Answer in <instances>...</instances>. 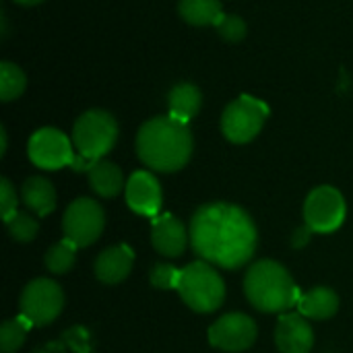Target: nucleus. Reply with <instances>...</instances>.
Instances as JSON below:
<instances>
[{
  "instance_id": "nucleus-1",
  "label": "nucleus",
  "mask_w": 353,
  "mask_h": 353,
  "mask_svg": "<svg viewBox=\"0 0 353 353\" xmlns=\"http://www.w3.org/2000/svg\"><path fill=\"white\" fill-rule=\"evenodd\" d=\"M190 246L207 263L223 269L244 267L256 252L259 232L238 205L209 203L190 219Z\"/></svg>"
},
{
  "instance_id": "nucleus-2",
  "label": "nucleus",
  "mask_w": 353,
  "mask_h": 353,
  "mask_svg": "<svg viewBox=\"0 0 353 353\" xmlns=\"http://www.w3.org/2000/svg\"><path fill=\"white\" fill-rule=\"evenodd\" d=\"M137 153L155 172H178L192 155V132L186 122L170 114L153 118L137 134Z\"/></svg>"
},
{
  "instance_id": "nucleus-3",
  "label": "nucleus",
  "mask_w": 353,
  "mask_h": 353,
  "mask_svg": "<svg viewBox=\"0 0 353 353\" xmlns=\"http://www.w3.org/2000/svg\"><path fill=\"white\" fill-rule=\"evenodd\" d=\"M248 302L261 312H285L300 302V290L290 271L275 261L254 263L244 279Z\"/></svg>"
},
{
  "instance_id": "nucleus-4",
  "label": "nucleus",
  "mask_w": 353,
  "mask_h": 353,
  "mask_svg": "<svg viewBox=\"0 0 353 353\" xmlns=\"http://www.w3.org/2000/svg\"><path fill=\"white\" fill-rule=\"evenodd\" d=\"M118 139V124L103 110L85 112L72 128V145L79 155L72 161L74 170H89L95 161L112 151Z\"/></svg>"
},
{
  "instance_id": "nucleus-5",
  "label": "nucleus",
  "mask_w": 353,
  "mask_h": 353,
  "mask_svg": "<svg viewBox=\"0 0 353 353\" xmlns=\"http://www.w3.org/2000/svg\"><path fill=\"white\" fill-rule=\"evenodd\" d=\"M178 294L188 308L201 314L215 312L225 300V283L207 261L190 263L182 269Z\"/></svg>"
},
{
  "instance_id": "nucleus-6",
  "label": "nucleus",
  "mask_w": 353,
  "mask_h": 353,
  "mask_svg": "<svg viewBox=\"0 0 353 353\" xmlns=\"http://www.w3.org/2000/svg\"><path fill=\"white\" fill-rule=\"evenodd\" d=\"M267 116H269L267 103H263L256 97L242 95L225 108L221 116V130L228 141L236 145H244L250 143L261 132Z\"/></svg>"
},
{
  "instance_id": "nucleus-7",
  "label": "nucleus",
  "mask_w": 353,
  "mask_h": 353,
  "mask_svg": "<svg viewBox=\"0 0 353 353\" xmlns=\"http://www.w3.org/2000/svg\"><path fill=\"white\" fill-rule=\"evenodd\" d=\"M64 308L62 288L46 277L33 279L21 294V316L31 323V327H46L54 323Z\"/></svg>"
},
{
  "instance_id": "nucleus-8",
  "label": "nucleus",
  "mask_w": 353,
  "mask_h": 353,
  "mask_svg": "<svg viewBox=\"0 0 353 353\" xmlns=\"http://www.w3.org/2000/svg\"><path fill=\"white\" fill-rule=\"evenodd\" d=\"M347 205L343 194L333 186L314 188L304 203V221L314 234H331L345 221Z\"/></svg>"
},
{
  "instance_id": "nucleus-9",
  "label": "nucleus",
  "mask_w": 353,
  "mask_h": 353,
  "mask_svg": "<svg viewBox=\"0 0 353 353\" xmlns=\"http://www.w3.org/2000/svg\"><path fill=\"white\" fill-rule=\"evenodd\" d=\"M103 225H105V213L101 205L85 196L72 201L62 219L64 238L77 244L79 248L91 246L101 236Z\"/></svg>"
},
{
  "instance_id": "nucleus-10",
  "label": "nucleus",
  "mask_w": 353,
  "mask_h": 353,
  "mask_svg": "<svg viewBox=\"0 0 353 353\" xmlns=\"http://www.w3.org/2000/svg\"><path fill=\"white\" fill-rule=\"evenodd\" d=\"M72 143L70 139L60 132L58 128H39L31 139H29V159L41 168V170H60L64 165H72L74 153H72Z\"/></svg>"
},
{
  "instance_id": "nucleus-11",
  "label": "nucleus",
  "mask_w": 353,
  "mask_h": 353,
  "mask_svg": "<svg viewBox=\"0 0 353 353\" xmlns=\"http://www.w3.org/2000/svg\"><path fill=\"white\" fill-rule=\"evenodd\" d=\"M256 325L250 316L242 312H232L221 316L209 329V343L221 352L238 353L252 347L256 341Z\"/></svg>"
},
{
  "instance_id": "nucleus-12",
  "label": "nucleus",
  "mask_w": 353,
  "mask_h": 353,
  "mask_svg": "<svg viewBox=\"0 0 353 353\" xmlns=\"http://www.w3.org/2000/svg\"><path fill=\"white\" fill-rule=\"evenodd\" d=\"M126 203L143 217H157L161 209V186L151 172H134L126 182Z\"/></svg>"
},
{
  "instance_id": "nucleus-13",
  "label": "nucleus",
  "mask_w": 353,
  "mask_h": 353,
  "mask_svg": "<svg viewBox=\"0 0 353 353\" xmlns=\"http://www.w3.org/2000/svg\"><path fill=\"white\" fill-rule=\"evenodd\" d=\"M275 343L281 353H310L314 347V331L300 312L279 316L275 329Z\"/></svg>"
},
{
  "instance_id": "nucleus-14",
  "label": "nucleus",
  "mask_w": 353,
  "mask_h": 353,
  "mask_svg": "<svg viewBox=\"0 0 353 353\" xmlns=\"http://www.w3.org/2000/svg\"><path fill=\"white\" fill-rule=\"evenodd\" d=\"M190 240V234L186 232V228L182 225V221L178 217H174L172 213H163L153 217L151 221V242L153 248L170 259H176L184 252L186 244Z\"/></svg>"
},
{
  "instance_id": "nucleus-15",
  "label": "nucleus",
  "mask_w": 353,
  "mask_h": 353,
  "mask_svg": "<svg viewBox=\"0 0 353 353\" xmlns=\"http://www.w3.org/2000/svg\"><path fill=\"white\" fill-rule=\"evenodd\" d=\"M132 263H134V252L130 246L126 244H116L112 248H105L97 259H95V277L101 283L108 285H116L120 281H124L128 277V273L132 271Z\"/></svg>"
},
{
  "instance_id": "nucleus-16",
  "label": "nucleus",
  "mask_w": 353,
  "mask_h": 353,
  "mask_svg": "<svg viewBox=\"0 0 353 353\" xmlns=\"http://www.w3.org/2000/svg\"><path fill=\"white\" fill-rule=\"evenodd\" d=\"M339 310V296L331 288H314L300 296L298 312L308 321H327Z\"/></svg>"
},
{
  "instance_id": "nucleus-17",
  "label": "nucleus",
  "mask_w": 353,
  "mask_h": 353,
  "mask_svg": "<svg viewBox=\"0 0 353 353\" xmlns=\"http://www.w3.org/2000/svg\"><path fill=\"white\" fill-rule=\"evenodd\" d=\"M21 199L27 209H31L37 217H46L56 207V190L52 182L43 176L29 178L21 188Z\"/></svg>"
},
{
  "instance_id": "nucleus-18",
  "label": "nucleus",
  "mask_w": 353,
  "mask_h": 353,
  "mask_svg": "<svg viewBox=\"0 0 353 353\" xmlns=\"http://www.w3.org/2000/svg\"><path fill=\"white\" fill-rule=\"evenodd\" d=\"M87 174H89V184H91L93 192L103 199H112V196L120 194L122 188H126L122 170L112 161L99 159L87 170Z\"/></svg>"
},
{
  "instance_id": "nucleus-19",
  "label": "nucleus",
  "mask_w": 353,
  "mask_h": 353,
  "mask_svg": "<svg viewBox=\"0 0 353 353\" xmlns=\"http://www.w3.org/2000/svg\"><path fill=\"white\" fill-rule=\"evenodd\" d=\"M201 91L190 85V83H180L176 85L170 95H168V108H170V116H174L176 120L182 122H190L199 110H201Z\"/></svg>"
},
{
  "instance_id": "nucleus-20",
  "label": "nucleus",
  "mask_w": 353,
  "mask_h": 353,
  "mask_svg": "<svg viewBox=\"0 0 353 353\" xmlns=\"http://www.w3.org/2000/svg\"><path fill=\"white\" fill-rule=\"evenodd\" d=\"M182 19L190 25H215L223 19V8L219 0H180L178 6Z\"/></svg>"
},
{
  "instance_id": "nucleus-21",
  "label": "nucleus",
  "mask_w": 353,
  "mask_h": 353,
  "mask_svg": "<svg viewBox=\"0 0 353 353\" xmlns=\"http://www.w3.org/2000/svg\"><path fill=\"white\" fill-rule=\"evenodd\" d=\"M77 244H72L70 240H60L54 246H50V250L46 252V267L48 271H52L54 275H64L74 267L77 261Z\"/></svg>"
},
{
  "instance_id": "nucleus-22",
  "label": "nucleus",
  "mask_w": 353,
  "mask_h": 353,
  "mask_svg": "<svg viewBox=\"0 0 353 353\" xmlns=\"http://www.w3.org/2000/svg\"><path fill=\"white\" fill-rule=\"evenodd\" d=\"M25 85H27V79L17 64L12 62L0 64V99L2 101L17 99L25 91Z\"/></svg>"
},
{
  "instance_id": "nucleus-23",
  "label": "nucleus",
  "mask_w": 353,
  "mask_h": 353,
  "mask_svg": "<svg viewBox=\"0 0 353 353\" xmlns=\"http://www.w3.org/2000/svg\"><path fill=\"white\" fill-rule=\"evenodd\" d=\"M31 329V323L23 316L19 319H10L0 327V347L2 353H12L17 352L23 343L25 337Z\"/></svg>"
},
{
  "instance_id": "nucleus-24",
  "label": "nucleus",
  "mask_w": 353,
  "mask_h": 353,
  "mask_svg": "<svg viewBox=\"0 0 353 353\" xmlns=\"http://www.w3.org/2000/svg\"><path fill=\"white\" fill-rule=\"evenodd\" d=\"M10 236L17 240V242H31L37 232H39V223L35 217H31L29 213H17L8 223H6Z\"/></svg>"
},
{
  "instance_id": "nucleus-25",
  "label": "nucleus",
  "mask_w": 353,
  "mask_h": 353,
  "mask_svg": "<svg viewBox=\"0 0 353 353\" xmlns=\"http://www.w3.org/2000/svg\"><path fill=\"white\" fill-rule=\"evenodd\" d=\"M180 273L182 271L172 265H155L151 271V285L157 290H178Z\"/></svg>"
},
{
  "instance_id": "nucleus-26",
  "label": "nucleus",
  "mask_w": 353,
  "mask_h": 353,
  "mask_svg": "<svg viewBox=\"0 0 353 353\" xmlns=\"http://www.w3.org/2000/svg\"><path fill=\"white\" fill-rule=\"evenodd\" d=\"M215 29L228 41H240L246 35V23H244V19H240L236 14H223V19L217 23Z\"/></svg>"
},
{
  "instance_id": "nucleus-27",
  "label": "nucleus",
  "mask_w": 353,
  "mask_h": 353,
  "mask_svg": "<svg viewBox=\"0 0 353 353\" xmlns=\"http://www.w3.org/2000/svg\"><path fill=\"white\" fill-rule=\"evenodd\" d=\"M0 209H2L4 223H8L19 213L17 211V190L12 188V184L6 178L0 180Z\"/></svg>"
},
{
  "instance_id": "nucleus-28",
  "label": "nucleus",
  "mask_w": 353,
  "mask_h": 353,
  "mask_svg": "<svg viewBox=\"0 0 353 353\" xmlns=\"http://www.w3.org/2000/svg\"><path fill=\"white\" fill-rule=\"evenodd\" d=\"M314 232L308 228V225H304L302 230H298L296 234H294V240H292V244H294V248H302L308 240H310V236H312Z\"/></svg>"
},
{
  "instance_id": "nucleus-29",
  "label": "nucleus",
  "mask_w": 353,
  "mask_h": 353,
  "mask_svg": "<svg viewBox=\"0 0 353 353\" xmlns=\"http://www.w3.org/2000/svg\"><path fill=\"white\" fill-rule=\"evenodd\" d=\"M0 139H2V147H0V153L4 155V153H6V143H8V139H6V130H4V128H0Z\"/></svg>"
},
{
  "instance_id": "nucleus-30",
  "label": "nucleus",
  "mask_w": 353,
  "mask_h": 353,
  "mask_svg": "<svg viewBox=\"0 0 353 353\" xmlns=\"http://www.w3.org/2000/svg\"><path fill=\"white\" fill-rule=\"evenodd\" d=\"M12 2H17V4H23V6H33V4H39V2H43V0H12Z\"/></svg>"
}]
</instances>
